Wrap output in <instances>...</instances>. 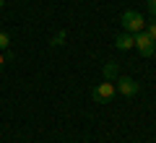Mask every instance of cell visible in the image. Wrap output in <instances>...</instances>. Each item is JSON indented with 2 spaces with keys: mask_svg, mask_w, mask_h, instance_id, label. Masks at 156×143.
<instances>
[{
  "mask_svg": "<svg viewBox=\"0 0 156 143\" xmlns=\"http://www.w3.org/2000/svg\"><path fill=\"white\" fill-rule=\"evenodd\" d=\"M120 23H122V29L128 34H138V31L146 29V21H143V16H140L138 11H125L122 18H120Z\"/></svg>",
  "mask_w": 156,
  "mask_h": 143,
  "instance_id": "cell-1",
  "label": "cell"
},
{
  "mask_svg": "<svg viewBox=\"0 0 156 143\" xmlns=\"http://www.w3.org/2000/svg\"><path fill=\"white\" fill-rule=\"evenodd\" d=\"M135 50H138L143 57H151L156 52V42L146 31H138V34H135Z\"/></svg>",
  "mask_w": 156,
  "mask_h": 143,
  "instance_id": "cell-2",
  "label": "cell"
},
{
  "mask_svg": "<svg viewBox=\"0 0 156 143\" xmlns=\"http://www.w3.org/2000/svg\"><path fill=\"white\" fill-rule=\"evenodd\" d=\"M117 94V86H115V81H104V83H99V86L94 88V102H109L112 96Z\"/></svg>",
  "mask_w": 156,
  "mask_h": 143,
  "instance_id": "cell-3",
  "label": "cell"
},
{
  "mask_svg": "<svg viewBox=\"0 0 156 143\" xmlns=\"http://www.w3.org/2000/svg\"><path fill=\"white\" fill-rule=\"evenodd\" d=\"M117 91L122 94V96H135L140 91V83L133 81L130 76H122V78H117Z\"/></svg>",
  "mask_w": 156,
  "mask_h": 143,
  "instance_id": "cell-4",
  "label": "cell"
},
{
  "mask_svg": "<svg viewBox=\"0 0 156 143\" xmlns=\"http://www.w3.org/2000/svg\"><path fill=\"white\" fill-rule=\"evenodd\" d=\"M115 47H117V50H133V47H135V34H128V31H125V34H120V37H115Z\"/></svg>",
  "mask_w": 156,
  "mask_h": 143,
  "instance_id": "cell-5",
  "label": "cell"
},
{
  "mask_svg": "<svg viewBox=\"0 0 156 143\" xmlns=\"http://www.w3.org/2000/svg\"><path fill=\"white\" fill-rule=\"evenodd\" d=\"M117 78V63H107L104 65V81H115Z\"/></svg>",
  "mask_w": 156,
  "mask_h": 143,
  "instance_id": "cell-6",
  "label": "cell"
},
{
  "mask_svg": "<svg viewBox=\"0 0 156 143\" xmlns=\"http://www.w3.org/2000/svg\"><path fill=\"white\" fill-rule=\"evenodd\" d=\"M8 44H11V37H8V31H0V52L8 50Z\"/></svg>",
  "mask_w": 156,
  "mask_h": 143,
  "instance_id": "cell-7",
  "label": "cell"
},
{
  "mask_svg": "<svg viewBox=\"0 0 156 143\" xmlns=\"http://www.w3.org/2000/svg\"><path fill=\"white\" fill-rule=\"evenodd\" d=\"M143 31H146V34H148V37H151V39H154V42H156V21L151 23L148 29H143Z\"/></svg>",
  "mask_w": 156,
  "mask_h": 143,
  "instance_id": "cell-8",
  "label": "cell"
},
{
  "mask_svg": "<svg viewBox=\"0 0 156 143\" xmlns=\"http://www.w3.org/2000/svg\"><path fill=\"white\" fill-rule=\"evenodd\" d=\"M62 39H65V31H57V37L52 39V44H55V47H60V44H62Z\"/></svg>",
  "mask_w": 156,
  "mask_h": 143,
  "instance_id": "cell-9",
  "label": "cell"
},
{
  "mask_svg": "<svg viewBox=\"0 0 156 143\" xmlns=\"http://www.w3.org/2000/svg\"><path fill=\"white\" fill-rule=\"evenodd\" d=\"M148 8H151V13L156 16V0H148Z\"/></svg>",
  "mask_w": 156,
  "mask_h": 143,
  "instance_id": "cell-10",
  "label": "cell"
},
{
  "mask_svg": "<svg viewBox=\"0 0 156 143\" xmlns=\"http://www.w3.org/2000/svg\"><path fill=\"white\" fill-rule=\"evenodd\" d=\"M3 65H5V55L0 52V70H3Z\"/></svg>",
  "mask_w": 156,
  "mask_h": 143,
  "instance_id": "cell-11",
  "label": "cell"
},
{
  "mask_svg": "<svg viewBox=\"0 0 156 143\" xmlns=\"http://www.w3.org/2000/svg\"><path fill=\"white\" fill-rule=\"evenodd\" d=\"M3 5H5V0H0V8H3Z\"/></svg>",
  "mask_w": 156,
  "mask_h": 143,
  "instance_id": "cell-12",
  "label": "cell"
}]
</instances>
